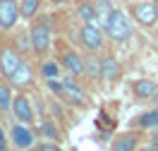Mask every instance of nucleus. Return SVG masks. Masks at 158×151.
Wrapping results in <instances>:
<instances>
[{"label":"nucleus","instance_id":"1","mask_svg":"<svg viewBox=\"0 0 158 151\" xmlns=\"http://www.w3.org/2000/svg\"><path fill=\"white\" fill-rule=\"evenodd\" d=\"M29 36H31V50L34 55L39 58H46L48 55L50 46H53V27H50V17L43 15V17H34L29 24Z\"/></svg>","mask_w":158,"mask_h":151},{"label":"nucleus","instance_id":"2","mask_svg":"<svg viewBox=\"0 0 158 151\" xmlns=\"http://www.w3.org/2000/svg\"><path fill=\"white\" fill-rule=\"evenodd\" d=\"M103 31H106V39H110L113 43H125L132 36V22H129L127 12L113 7L103 22Z\"/></svg>","mask_w":158,"mask_h":151},{"label":"nucleus","instance_id":"3","mask_svg":"<svg viewBox=\"0 0 158 151\" xmlns=\"http://www.w3.org/2000/svg\"><path fill=\"white\" fill-rule=\"evenodd\" d=\"M79 41L86 50H98L103 48V41H106V31L98 22H84L81 29H79Z\"/></svg>","mask_w":158,"mask_h":151},{"label":"nucleus","instance_id":"4","mask_svg":"<svg viewBox=\"0 0 158 151\" xmlns=\"http://www.w3.org/2000/svg\"><path fill=\"white\" fill-rule=\"evenodd\" d=\"M24 62V58H22V53L17 48H12V46H7V43H2L0 46V72H2V77L10 82L12 74L19 70V65Z\"/></svg>","mask_w":158,"mask_h":151},{"label":"nucleus","instance_id":"5","mask_svg":"<svg viewBox=\"0 0 158 151\" xmlns=\"http://www.w3.org/2000/svg\"><path fill=\"white\" fill-rule=\"evenodd\" d=\"M10 141L15 149H34L36 146V134L31 130V125L24 122H15L10 130Z\"/></svg>","mask_w":158,"mask_h":151},{"label":"nucleus","instance_id":"6","mask_svg":"<svg viewBox=\"0 0 158 151\" xmlns=\"http://www.w3.org/2000/svg\"><path fill=\"white\" fill-rule=\"evenodd\" d=\"M12 115L17 122H24V125H34V106H31V99L27 94H17L12 99Z\"/></svg>","mask_w":158,"mask_h":151},{"label":"nucleus","instance_id":"7","mask_svg":"<svg viewBox=\"0 0 158 151\" xmlns=\"http://www.w3.org/2000/svg\"><path fill=\"white\" fill-rule=\"evenodd\" d=\"M19 0H0V29L10 31L17 27L19 19Z\"/></svg>","mask_w":158,"mask_h":151},{"label":"nucleus","instance_id":"8","mask_svg":"<svg viewBox=\"0 0 158 151\" xmlns=\"http://www.w3.org/2000/svg\"><path fill=\"white\" fill-rule=\"evenodd\" d=\"M62 86H65V96H62V101H67V103H72V106H79V108L86 106V94H84V89L79 86V82L74 79V74L62 77Z\"/></svg>","mask_w":158,"mask_h":151},{"label":"nucleus","instance_id":"9","mask_svg":"<svg viewBox=\"0 0 158 151\" xmlns=\"http://www.w3.org/2000/svg\"><path fill=\"white\" fill-rule=\"evenodd\" d=\"M132 15H134V19L141 24V27H156L158 24V10L156 5L151 2V0H144V2H134V7H132Z\"/></svg>","mask_w":158,"mask_h":151},{"label":"nucleus","instance_id":"10","mask_svg":"<svg viewBox=\"0 0 158 151\" xmlns=\"http://www.w3.org/2000/svg\"><path fill=\"white\" fill-rule=\"evenodd\" d=\"M60 62H62V70L67 72V74H74V77L84 74V58L79 55L77 50H65L60 55Z\"/></svg>","mask_w":158,"mask_h":151},{"label":"nucleus","instance_id":"11","mask_svg":"<svg viewBox=\"0 0 158 151\" xmlns=\"http://www.w3.org/2000/svg\"><path fill=\"white\" fill-rule=\"evenodd\" d=\"M122 77V67H120V62L115 55H106V58H101V79L113 84V82H118Z\"/></svg>","mask_w":158,"mask_h":151},{"label":"nucleus","instance_id":"12","mask_svg":"<svg viewBox=\"0 0 158 151\" xmlns=\"http://www.w3.org/2000/svg\"><path fill=\"white\" fill-rule=\"evenodd\" d=\"M36 134H41L43 139H50V141H60V130H58V125H55V120H50V118H43L39 122Z\"/></svg>","mask_w":158,"mask_h":151},{"label":"nucleus","instance_id":"13","mask_svg":"<svg viewBox=\"0 0 158 151\" xmlns=\"http://www.w3.org/2000/svg\"><path fill=\"white\" fill-rule=\"evenodd\" d=\"M31 74H34V72H31V67L27 65V62H22L19 70L12 74L10 84H12V86H17V89H27V86L31 84Z\"/></svg>","mask_w":158,"mask_h":151},{"label":"nucleus","instance_id":"14","mask_svg":"<svg viewBox=\"0 0 158 151\" xmlns=\"http://www.w3.org/2000/svg\"><path fill=\"white\" fill-rule=\"evenodd\" d=\"M153 89H156V82H151V79H137V82H132V94H134L139 101L151 99Z\"/></svg>","mask_w":158,"mask_h":151},{"label":"nucleus","instance_id":"15","mask_svg":"<svg viewBox=\"0 0 158 151\" xmlns=\"http://www.w3.org/2000/svg\"><path fill=\"white\" fill-rule=\"evenodd\" d=\"M137 127H141V130H158V106H153L151 111L141 113L137 118Z\"/></svg>","mask_w":158,"mask_h":151},{"label":"nucleus","instance_id":"16","mask_svg":"<svg viewBox=\"0 0 158 151\" xmlns=\"http://www.w3.org/2000/svg\"><path fill=\"white\" fill-rule=\"evenodd\" d=\"M43 7V0H19V15L22 19H34Z\"/></svg>","mask_w":158,"mask_h":151},{"label":"nucleus","instance_id":"17","mask_svg":"<svg viewBox=\"0 0 158 151\" xmlns=\"http://www.w3.org/2000/svg\"><path fill=\"white\" fill-rule=\"evenodd\" d=\"M77 17L81 22H98L96 19V2L94 0H79L77 2Z\"/></svg>","mask_w":158,"mask_h":151},{"label":"nucleus","instance_id":"18","mask_svg":"<svg viewBox=\"0 0 158 151\" xmlns=\"http://www.w3.org/2000/svg\"><path fill=\"white\" fill-rule=\"evenodd\" d=\"M84 72L91 79H101V58H96V50H89V55L84 58Z\"/></svg>","mask_w":158,"mask_h":151},{"label":"nucleus","instance_id":"19","mask_svg":"<svg viewBox=\"0 0 158 151\" xmlns=\"http://www.w3.org/2000/svg\"><path fill=\"white\" fill-rule=\"evenodd\" d=\"M137 146H139L137 134H132V132H127V134H120L118 139L113 141V151H134Z\"/></svg>","mask_w":158,"mask_h":151},{"label":"nucleus","instance_id":"20","mask_svg":"<svg viewBox=\"0 0 158 151\" xmlns=\"http://www.w3.org/2000/svg\"><path fill=\"white\" fill-rule=\"evenodd\" d=\"M39 72H41L43 79H55V77H60V72H62V62L60 60H43Z\"/></svg>","mask_w":158,"mask_h":151},{"label":"nucleus","instance_id":"21","mask_svg":"<svg viewBox=\"0 0 158 151\" xmlns=\"http://www.w3.org/2000/svg\"><path fill=\"white\" fill-rule=\"evenodd\" d=\"M12 99H15L12 86L7 84V82H0V113L12 111Z\"/></svg>","mask_w":158,"mask_h":151},{"label":"nucleus","instance_id":"22","mask_svg":"<svg viewBox=\"0 0 158 151\" xmlns=\"http://www.w3.org/2000/svg\"><path fill=\"white\" fill-rule=\"evenodd\" d=\"M15 43H17V50H19L22 55H24V53H34V50H31V36H29V31H19L17 39H15Z\"/></svg>","mask_w":158,"mask_h":151},{"label":"nucleus","instance_id":"23","mask_svg":"<svg viewBox=\"0 0 158 151\" xmlns=\"http://www.w3.org/2000/svg\"><path fill=\"white\" fill-rule=\"evenodd\" d=\"M46 84H48V89L53 91V94H58L60 99L65 96V86H62V79H60V77H55V79H46Z\"/></svg>","mask_w":158,"mask_h":151},{"label":"nucleus","instance_id":"24","mask_svg":"<svg viewBox=\"0 0 158 151\" xmlns=\"http://www.w3.org/2000/svg\"><path fill=\"white\" fill-rule=\"evenodd\" d=\"M60 149V144L58 141H39V144H36V151H58Z\"/></svg>","mask_w":158,"mask_h":151},{"label":"nucleus","instance_id":"25","mask_svg":"<svg viewBox=\"0 0 158 151\" xmlns=\"http://www.w3.org/2000/svg\"><path fill=\"white\" fill-rule=\"evenodd\" d=\"M10 137H7V132H5V127H2V125H0V151H5L7 149V146H10Z\"/></svg>","mask_w":158,"mask_h":151},{"label":"nucleus","instance_id":"26","mask_svg":"<svg viewBox=\"0 0 158 151\" xmlns=\"http://www.w3.org/2000/svg\"><path fill=\"white\" fill-rule=\"evenodd\" d=\"M148 149L158 151V132H153V134H151V139H148Z\"/></svg>","mask_w":158,"mask_h":151},{"label":"nucleus","instance_id":"27","mask_svg":"<svg viewBox=\"0 0 158 151\" xmlns=\"http://www.w3.org/2000/svg\"><path fill=\"white\" fill-rule=\"evenodd\" d=\"M151 103H153V106H158V82H156V89H153V94H151Z\"/></svg>","mask_w":158,"mask_h":151},{"label":"nucleus","instance_id":"28","mask_svg":"<svg viewBox=\"0 0 158 151\" xmlns=\"http://www.w3.org/2000/svg\"><path fill=\"white\" fill-rule=\"evenodd\" d=\"M151 2H153V5H156V10H158V0H151Z\"/></svg>","mask_w":158,"mask_h":151}]
</instances>
